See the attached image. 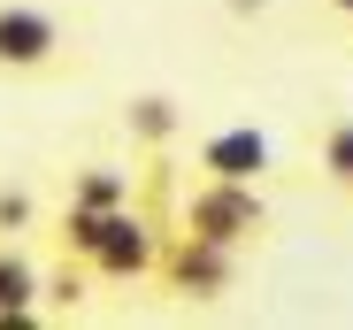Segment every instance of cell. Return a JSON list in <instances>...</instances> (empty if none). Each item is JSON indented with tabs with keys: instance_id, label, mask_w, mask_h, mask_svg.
I'll return each instance as SVG.
<instances>
[{
	"instance_id": "6da1fadb",
	"label": "cell",
	"mask_w": 353,
	"mask_h": 330,
	"mask_svg": "<svg viewBox=\"0 0 353 330\" xmlns=\"http://www.w3.org/2000/svg\"><path fill=\"white\" fill-rule=\"evenodd\" d=\"M85 70V39L54 0H0V85H62Z\"/></svg>"
},
{
	"instance_id": "30bf717a",
	"label": "cell",
	"mask_w": 353,
	"mask_h": 330,
	"mask_svg": "<svg viewBox=\"0 0 353 330\" xmlns=\"http://www.w3.org/2000/svg\"><path fill=\"white\" fill-rule=\"evenodd\" d=\"M315 16H323L330 31H345V39H353V0H315Z\"/></svg>"
},
{
	"instance_id": "3957f363",
	"label": "cell",
	"mask_w": 353,
	"mask_h": 330,
	"mask_svg": "<svg viewBox=\"0 0 353 330\" xmlns=\"http://www.w3.org/2000/svg\"><path fill=\"white\" fill-rule=\"evenodd\" d=\"M176 231H192V238H215V246H230V254H254L261 238H269V200H261V185H230V177H192L185 192H176V215H169Z\"/></svg>"
},
{
	"instance_id": "5b68a950",
	"label": "cell",
	"mask_w": 353,
	"mask_h": 330,
	"mask_svg": "<svg viewBox=\"0 0 353 330\" xmlns=\"http://www.w3.org/2000/svg\"><path fill=\"white\" fill-rule=\"evenodd\" d=\"M192 177H230V185H269L276 177V146L254 123H223L192 138Z\"/></svg>"
},
{
	"instance_id": "7a4b0ae2",
	"label": "cell",
	"mask_w": 353,
	"mask_h": 330,
	"mask_svg": "<svg viewBox=\"0 0 353 330\" xmlns=\"http://www.w3.org/2000/svg\"><path fill=\"white\" fill-rule=\"evenodd\" d=\"M239 277H246V254H230V246H215V238H192V231L161 223L146 292H161L169 307H223L230 292H239Z\"/></svg>"
},
{
	"instance_id": "277c9868",
	"label": "cell",
	"mask_w": 353,
	"mask_h": 330,
	"mask_svg": "<svg viewBox=\"0 0 353 330\" xmlns=\"http://www.w3.org/2000/svg\"><path fill=\"white\" fill-rule=\"evenodd\" d=\"M154 246H161V223L139 215V200H131V207H115L108 223H100V238H92V254H85V277H92V285H115V292H146Z\"/></svg>"
},
{
	"instance_id": "8992f818",
	"label": "cell",
	"mask_w": 353,
	"mask_h": 330,
	"mask_svg": "<svg viewBox=\"0 0 353 330\" xmlns=\"http://www.w3.org/2000/svg\"><path fill=\"white\" fill-rule=\"evenodd\" d=\"M115 131H123L131 161L161 169V161L185 146V100H176V92H131V100H123V116H115Z\"/></svg>"
},
{
	"instance_id": "ba28073f",
	"label": "cell",
	"mask_w": 353,
	"mask_h": 330,
	"mask_svg": "<svg viewBox=\"0 0 353 330\" xmlns=\"http://www.w3.org/2000/svg\"><path fill=\"white\" fill-rule=\"evenodd\" d=\"M131 192H139L131 169H115V161H77L62 207H92V215H108V207H131Z\"/></svg>"
},
{
	"instance_id": "52a82bcc",
	"label": "cell",
	"mask_w": 353,
	"mask_h": 330,
	"mask_svg": "<svg viewBox=\"0 0 353 330\" xmlns=\"http://www.w3.org/2000/svg\"><path fill=\"white\" fill-rule=\"evenodd\" d=\"M315 177H323V192H338L353 207V107L315 123Z\"/></svg>"
},
{
	"instance_id": "9c48e42d",
	"label": "cell",
	"mask_w": 353,
	"mask_h": 330,
	"mask_svg": "<svg viewBox=\"0 0 353 330\" xmlns=\"http://www.w3.org/2000/svg\"><path fill=\"white\" fill-rule=\"evenodd\" d=\"M31 307H39V269L0 246V322H23Z\"/></svg>"
}]
</instances>
